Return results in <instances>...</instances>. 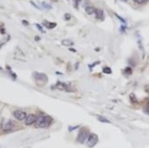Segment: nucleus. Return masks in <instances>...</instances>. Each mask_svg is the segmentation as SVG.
<instances>
[{
	"mask_svg": "<svg viewBox=\"0 0 149 148\" xmlns=\"http://www.w3.org/2000/svg\"><path fill=\"white\" fill-rule=\"evenodd\" d=\"M13 116H14L17 120L22 121L26 118V112H24V111H22V110H15L14 112H13Z\"/></svg>",
	"mask_w": 149,
	"mask_h": 148,
	"instance_id": "nucleus-8",
	"label": "nucleus"
},
{
	"mask_svg": "<svg viewBox=\"0 0 149 148\" xmlns=\"http://www.w3.org/2000/svg\"><path fill=\"white\" fill-rule=\"evenodd\" d=\"M97 119H98L100 122L105 123V124H110V120H108L107 118H105L104 116H97Z\"/></svg>",
	"mask_w": 149,
	"mask_h": 148,
	"instance_id": "nucleus-12",
	"label": "nucleus"
},
{
	"mask_svg": "<svg viewBox=\"0 0 149 148\" xmlns=\"http://www.w3.org/2000/svg\"><path fill=\"white\" fill-rule=\"evenodd\" d=\"M13 127V122L9 119H5L3 121V124H2V129L4 130H10L11 128Z\"/></svg>",
	"mask_w": 149,
	"mask_h": 148,
	"instance_id": "nucleus-7",
	"label": "nucleus"
},
{
	"mask_svg": "<svg viewBox=\"0 0 149 148\" xmlns=\"http://www.w3.org/2000/svg\"><path fill=\"white\" fill-rule=\"evenodd\" d=\"M42 5H43V6L44 7L45 9H47V10H50V9H51V6H50V5H49L47 3H45V2H43Z\"/></svg>",
	"mask_w": 149,
	"mask_h": 148,
	"instance_id": "nucleus-17",
	"label": "nucleus"
},
{
	"mask_svg": "<svg viewBox=\"0 0 149 148\" xmlns=\"http://www.w3.org/2000/svg\"><path fill=\"white\" fill-rule=\"evenodd\" d=\"M130 100H131V102L138 103V100L136 99V97H135V95H133V93H131V95H130Z\"/></svg>",
	"mask_w": 149,
	"mask_h": 148,
	"instance_id": "nucleus-15",
	"label": "nucleus"
},
{
	"mask_svg": "<svg viewBox=\"0 0 149 148\" xmlns=\"http://www.w3.org/2000/svg\"><path fill=\"white\" fill-rule=\"evenodd\" d=\"M80 1H81V0H73L74 7H75L76 9H78V7H79V4Z\"/></svg>",
	"mask_w": 149,
	"mask_h": 148,
	"instance_id": "nucleus-18",
	"label": "nucleus"
},
{
	"mask_svg": "<svg viewBox=\"0 0 149 148\" xmlns=\"http://www.w3.org/2000/svg\"><path fill=\"white\" fill-rule=\"evenodd\" d=\"M79 128V126H70L69 127V130H70V131H72V130H76V129H78Z\"/></svg>",
	"mask_w": 149,
	"mask_h": 148,
	"instance_id": "nucleus-22",
	"label": "nucleus"
},
{
	"mask_svg": "<svg viewBox=\"0 0 149 148\" xmlns=\"http://www.w3.org/2000/svg\"><path fill=\"white\" fill-rule=\"evenodd\" d=\"M22 22H23V24H26V26H28V21H25V20H23Z\"/></svg>",
	"mask_w": 149,
	"mask_h": 148,
	"instance_id": "nucleus-23",
	"label": "nucleus"
},
{
	"mask_svg": "<svg viewBox=\"0 0 149 148\" xmlns=\"http://www.w3.org/2000/svg\"><path fill=\"white\" fill-rule=\"evenodd\" d=\"M70 19H71V14H70V13H65V14H64V20H69Z\"/></svg>",
	"mask_w": 149,
	"mask_h": 148,
	"instance_id": "nucleus-20",
	"label": "nucleus"
},
{
	"mask_svg": "<svg viewBox=\"0 0 149 148\" xmlns=\"http://www.w3.org/2000/svg\"><path fill=\"white\" fill-rule=\"evenodd\" d=\"M34 78H35L36 81H43V84L47 83V81H48L47 76L43 73H37V72H34Z\"/></svg>",
	"mask_w": 149,
	"mask_h": 148,
	"instance_id": "nucleus-6",
	"label": "nucleus"
},
{
	"mask_svg": "<svg viewBox=\"0 0 149 148\" xmlns=\"http://www.w3.org/2000/svg\"><path fill=\"white\" fill-rule=\"evenodd\" d=\"M35 40H36V41H38V40H39V41H40V37H38V36H36V37H35Z\"/></svg>",
	"mask_w": 149,
	"mask_h": 148,
	"instance_id": "nucleus-24",
	"label": "nucleus"
},
{
	"mask_svg": "<svg viewBox=\"0 0 149 148\" xmlns=\"http://www.w3.org/2000/svg\"><path fill=\"white\" fill-rule=\"evenodd\" d=\"M116 17H117V18H118V20H120L122 21V23H124V24L125 25V23H126V22H125V20H124V19L122 18V17H120L119 15H117V14H116Z\"/></svg>",
	"mask_w": 149,
	"mask_h": 148,
	"instance_id": "nucleus-21",
	"label": "nucleus"
},
{
	"mask_svg": "<svg viewBox=\"0 0 149 148\" xmlns=\"http://www.w3.org/2000/svg\"><path fill=\"white\" fill-rule=\"evenodd\" d=\"M62 44L63 46H66V47H69V46H72L74 44V42L72 41H71V40L69 39H64L62 41Z\"/></svg>",
	"mask_w": 149,
	"mask_h": 148,
	"instance_id": "nucleus-11",
	"label": "nucleus"
},
{
	"mask_svg": "<svg viewBox=\"0 0 149 148\" xmlns=\"http://www.w3.org/2000/svg\"><path fill=\"white\" fill-rule=\"evenodd\" d=\"M102 72H103V73H105V74H110L112 72V71L110 67H104V68L102 69Z\"/></svg>",
	"mask_w": 149,
	"mask_h": 148,
	"instance_id": "nucleus-14",
	"label": "nucleus"
},
{
	"mask_svg": "<svg viewBox=\"0 0 149 148\" xmlns=\"http://www.w3.org/2000/svg\"><path fill=\"white\" fill-rule=\"evenodd\" d=\"M94 12H95V14H96L97 19H99V20H104V12H103L102 10H101V9H95Z\"/></svg>",
	"mask_w": 149,
	"mask_h": 148,
	"instance_id": "nucleus-9",
	"label": "nucleus"
},
{
	"mask_svg": "<svg viewBox=\"0 0 149 148\" xmlns=\"http://www.w3.org/2000/svg\"><path fill=\"white\" fill-rule=\"evenodd\" d=\"M35 126L38 128H48L53 123V119L49 116H41L36 119Z\"/></svg>",
	"mask_w": 149,
	"mask_h": 148,
	"instance_id": "nucleus-1",
	"label": "nucleus"
},
{
	"mask_svg": "<svg viewBox=\"0 0 149 148\" xmlns=\"http://www.w3.org/2000/svg\"><path fill=\"white\" fill-rule=\"evenodd\" d=\"M36 119H37V116L35 115H28L25 118V124H26V125H32V124H35Z\"/></svg>",
	"mask_w": 149,
	"mask_h": 148,
	"instance_id": "nucleus-5",
	"label": "nucleus"
},
{
	"mask_svg": "<svg viewBox=\"0 0 149 148\" xmlns=\"http://www.w3.org/2000/svg\"><path fill=\"white\" fill-rule=\"evenodd\" d=\"M133 1L137 4H139V5H144L147 2V0H133Z\"/></svg>",
	"mask_w": 149,
	"mask_h": 148,
	"instance_id": "nucleus-16",
	"label": "nucleus"
},
{
	"mask_svg": "<svg viewBox=\"0 0 149 148\" xmlns=\"http://www.w3.org/2000/svg\"><path fill=\"white\" fill-rule=\"evenodd\" d=\"M43 26H46L47 28H49V29H52V28H56V26H57V23H53V22H49V21H47V20H44L43 21Z\"/></svg>",
	"mask_w": 149,
	"mask_h": 148,
	"instance_id": "nucleus-10",
	"label": "nucleus"
},
{
	"mask_svg": "<svg viewBox=\"0 0 149 148\" xmlns=\"http://www.w3.org/2000/svg\"><path fill=\"white\" fill-rule=\"evenodd\" d=\"M98 143V136L95 133H90L88 135V138L87 139V144L88 147H93L96 144Z\"/></svg>",
	"mask_w": 149,
	"mask_h": 148,
	"instance_id": "nucleus-3",
	"label": "nucleus"
},
{
	"mask_svg": "<svg viewBox=\"0 0 149 148\" xmlns=\"http://www.w3.org/2000/svg\"><path fill=\"white\" fill-rule=\"evenodd\" d=\"M88 130H87V128H82L81 130H79V135H78V138H77V141L79 142V144H83L86 142V140L87 139V138H88Z\"/></svg>",
	"mask_w": 149,
	"mask_h": 148,
	"instance_id": "nucleus-2",
	"label": "nucleus"
},
{
	"mask_svg": "<svg viewBox=\"0 0 149 148\" xmlns=\"http://www.w3.org/2000/svg\"><path fill=\"white\" fill-rule=\"evenodd\" d=\"M55 88H57V89L58 90H61V91H65V92H69V93H71V92H74V89H72L71 86H69L68 85L63 83V82H57V83L54 86Z\"/></svg>",
	"mask_w": 149,
	"mask_h": 148,
	"instance_id": "nucleus-4",
	"label": "nucleus"
},
{
	"mask_svg": "<svg viewBox=\"0 0 149 148\" xmlns=\"http://www.w3.org/2000/svg\"><path fill=\"white\" fill-rule=\"evenodd\" d=\"M35 26H36V28H37L38 29H39L40 31H41L42 33H45V32H44V30H43V26H42L41 25H39V24H35Z\"/></svg>",
	"mask_w": 149,
	"mask_h": 148,
	"instance_id": "nucleus-19",
	"label": "nucleus"
},
{
	"mask_svg": "<svg viewBox=\"0 0 149 148\" xmlns=\"http://www.w3.org/2000/svg\"><path fill=\"white\" fill-rule=\"evenodd\" d=\"M86 11H87V13H88V14H93V13H94L95 9L93 8V6H87V7H86Z\"/></svg>",
	"mask_w": 149,
	"mask_h": 148,
	"instance_id": "nucleus-13",
	"label": "nucleus"
},
{
	"mask_svg": "<svg viewBox=\"0 0 149 148\" xmlns=\"http://www.w3.org/2000/svg\"><path fill=\"white\" fill-rule=\"evenodd\" d=\"M70 50H71V51H73V52H75V51H76L75 49H71Z\"/></svg>",
	"mask_w": 149,
	"mask_h": 148,
	"instance_id": "nucleus-25",
	"label": "nucleus"
}]
</instances>
